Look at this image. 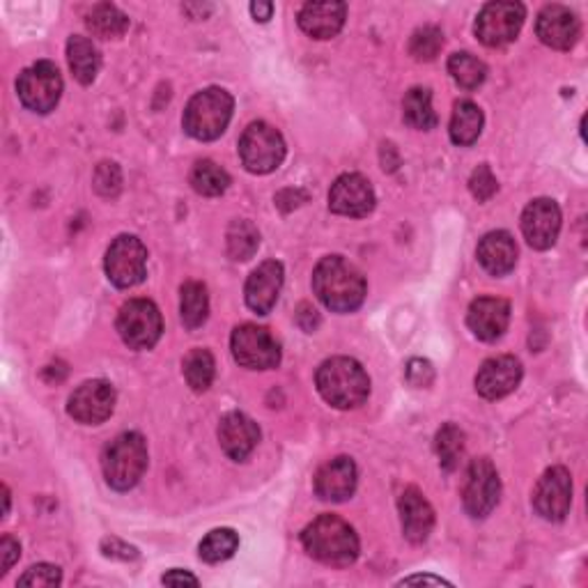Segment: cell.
<instances>
[{
	"label": "cell",
	"mask_w": 588,
	"mask_h": 588,
	"mask_svg": "<svg viewBox=\"0 0 588 588\" xmlns=\"http://www.w3.org/2000/svg\"><path fill=\"white\" fill-rule=\"evenodd\" d=\"M164 331L162 313L150 299H129L118 313V333L131 350H152Z\"/></svg>",
	"instance_id": "ba28073f"
},
{
	"label": "cell",
	"mask_w": 588,
	"mask_h": 588,
	"mask_svg": "<svg viewBox=\"0 0 588 588\" xmlns=\"http://www.w3.org/2000/svg\"><path fill=\"white\" fill-rule=\"evenodd\" d=\"M62 581V573L58 565L39 563L19 577V586H58Z\"/></svg>",
	"instance_id": "ab89813d"
},
{
	"label": "cell",
	"mask_w": 588,
	"mask_h": 588,
	"mask_svg": "<svg viewBox=\"0 0 588 588\" xmlns=\"http://www.w3.org/2000/svg\"><path fill=\"white\" fill-rule=\"evenodd\" d=\"M183 371H185V379L189 387L196 391V393H202L208 391L212 387L214 381V373H216V364H214V356L210 350H202V348H196L187 354L185 364H183Z\"/></svg>",
	"instance_id": "d6a6232c"
},
{
	"label": "cell",
	"mask_w": 588,
	"mask_h": 588,
	"mask_svg": "<svg viewBox=\"0 0 588 588\" xmlns=\"http://www.w3.org/2000/svg\"><path fill=\"white\" fill-rule=\"evenodd\" d=\"M0 556H3V565H0V577H3L21 556V545L12 536H3V540H0Z\"/></svg>",
	"instance_id": "7bdbcfd3"
},
{
	"label": "cell",
	"mask_w": 588,
	"mask_h": 588,
	"mask_svg": "<svg viewBox=\"0 0 588 588\" xmlns=\"http://www.w3.org/2000/svg\"><path fill=\"white\" fill-rule=\"evenodd\" d=\"M116 389L110 387L104 379L85 381L70 396L67 402V414H70L77 423L83 425H99L104 423L113 410H116Z\"/></svg>",
	"instance_id": "5bb4252c"
},
{
	"label": "cell",
	"mask_w": 588,
	"mask_h": 588,
	"mask_svg": "<svg viewBox=\"0 0 588 588\" xmlns=\"http://www.w3.org/2000/svg\"><path fill=\"white\" fill-rule=\"evenodd\" d=\"M260 442L258 423L242 412L225 414L219 423V444L223 454L235 462L246 460L254 454V448Z\"/></svg>",
	"instance_id": "44dd1931"
},
{
	"label": "cell",
	"mask_w": 588,
	"mask_h": 588,
	"mask_svg": "<svg viewBox=\"0 0 588 588\" xmlns=\"http://www.w3.org/2000/svg\"><path fill=\"white\" fill-rule=\"evenodd\" d=\"M67 60H70V70L81 85L93 83L102 70V56L97 47L93 39L83 35H74L67 42Z\"/></svg>",
	"instance_id": "484cf974"
},
{
	"label": "cell",
	"mask_w": 588,
	"mask_h": 588,
	"mask_svg": "<svg viewBox=\"0 0 588 588\" xmlns=\"http://www.w3.org/2000/svg\"><path fill=\"white\" fill-rule=\"evenodd\" d=\"M251 14L256 21H260V24H267L271 14H274V3H262V0H258V3L251 5Z\"/></svg>",
	"instance_id": "f6af8a7d"
},
{
	"label": "cell",
	"mask_w": 588,
	"mask_h": 588,
	"mask_svg": "<svg viewBox=\"0 0 588 588\" xmlns=\"http://www.w3.org/2000/svg\"><path fill=\"white\" fill-rule=\"evenodd\" d=\"M510 322V304L499 297L473 299L467 310V325L479 341L492 343L502 338Z\"/></svg>",
	"instance_id": "7402d4cb"
},
{
	"label": "cell",
	"mask_w": 588,
	"mask_h": 588,
	"mask_svg": "<svg viewBox=\"0 0 588 588\" xmlns=\"http://www.w3.org/2000/svg\"><path fill=\"white\" fill-rule=\"evenodd\" d=\"M3 496H5V510H3V515L8 517V513H10V490L8 487H3Z\"/></svg>",
	"instance_id": "7dc6e473"
},
{
	"label": "cell",
	"mask_w": 588,
	"mask_h": 588,
	"mask_svg": "<svg viewBox=\"0 0 588 588\" xmlns=\"http://www.w3.org/2000/svg\"><path fill=\"white\" fill-rule=\"evenodd\" d=\"M318 391L336 410H356L371 396V377L350 356H333L327 358L315 375Z\"/></svg>",
	"instance_id": "7a4b0ae2"
},
{
	"label": "cell",
	"mask_w": 588,
	"mask_h": 588,
	"mask_svg": "<svg viewBox=\"0 0 588 588\" xmlns=\"http://www.w3.org/2000/svg\"><path fill=\"white\" fill-rule=\"evenodd\" d=\"M400 519H402V533L404 538L419 545V542H425L433 533L435 527V510L427 504L421 490L416 487H407L400 494Z\"/></svg>",
	"instance_id": "603a6c76"
},
{
	"label": "cell",
	"mask_w": 588,
	"mask_h": 588,
	"mask_svg": "<svg viewBox=\"0 0 588 588\" xmlns=\"http://www.w3.org/2000/svg\"><path fill=\"white\" fill-rule=\"evenodd\" d=\"M102 469L106 483L127 492L139 485L143 473L148 471V444L139 433H122L113 439L102 456Z\"/></svg>",
	"instance_id": "277c9868"
},
{
	"label": "cell",
	"mask_w": 588,
	"mask_h": 588,
	"mask_svg": "<svg viewBox=\"0 0 588 588\" xmlns=\"http://www.w3.org/2000/svg\"><path fill=\"white\" fill-rule=\"evenodd\" d=\"M448 72H450V77H454V81L464 90H477L487 79L485 62L479 60L477 56L467 54V51L454 54L448 58Z\"/></svg>",
	"instance_id": "e575fe53"
},
{
	"label": "cell",
	"mask_w": 588,
	"mask_h": 588,
	"mask_svg": "<svg viewBox=\"0 0 588 588\" xmlns=\"http://www.w3.org/2000/svg\"><path fill=\"white\" fill-rule=\"evenodd\" d=\"M179 294H183V297H179V318H183V325L191 331L205 325L210 315L208 287L198 281H189L183 285V292Z\"/></svg>",
	"instance_id": "f1b7e54d"
},
{
	"label": "cell",
	"mask_w": 588,
	"mask_h": 588,
	"mask_svg": "<svg viewBox=\"0 0 588 588\" xmlns=\"http://www.w3.org/2000/svg\"><path fill=\"white\" fill-rule=\"evenodd\" d=\"M231 350L237 364L248 371H271L281 364V345L269 329L242 325L233 331Z\"/></svg>",
	"instance_id": "8fae6325"
},
{
	"label": "cell",
	"mask_w": 588,
	"mask_h": 588,
	"mask_svg": "<svg viewBox=\"0 0 588 588\" xmlns=\"http://www.w3.org/2000/svg\"><path fill=\"white\" fill-rule=\"evenodd\" d=\"M283 279H285V271L281 262L277 260L262 262L246 281V287H244L246 306L258 315H269L271 308H274L279 302Z\"/></svg>",
	"instance_id": "ffe728a7"
},
{
	"label": "cell",
	"mask_w": 588,
	"mask_h": 588,
	"mask_svg": "<svg viewBox=\"0 0 588 588\" xmlns=\"http://www.w3.org/2000/svg\"><path fill=\"white\" fill-rule=\"evenodd\" d=\"M469 191L473 198L481 200V202H487L496 191H499V183H496V177L487 164H481L477 170L471 173Z\"/></svg>",
	"instance_id": "74e56055"
},
{
	"label": "cell",
	"mask_w": 588,
	"mask_h": 588,
	"mask_svg": "<svg viewBox=\"0 0 588 588\" xmlns=\"http://www.w3.org/2000/svg\"><path fill=\"white\" fill-rule=\"evenodd\" d=\"M122 187V173L118 168V164H99L95 170V189L104 196V198H116L120 193Z\"/></svg>",
	"instance_id": "f35d334b"
},
{
	"label": "cell",
	"mask_w": 588,
	"mask_h": 588,
	"mask_svg": "<svg viewBox=\"0 0 588 588\" xmlns=\"http://www.w3.org/2000/svg\"><path fill=\"white\" fill-rule=\"evenodd\" d=\"M358 483V471L352 458H333L325 462L318 473H315V494L322 502L343 504L354 494Z\"/></svg>",
	"instance_id": "d6986e66"
},
{
	"label": "cell",
	"mask_w": 588,
	"mask_h": 588,
	"mask_svg": "<svg viewBox=\"0 0 588 588\" xmlns=\"http://www.w3.org/2000/svg\"><path fill=\"white\" fill-rule=\"evenodd\" d=\"M402 118L412 129L430 131L437 127V113L433 108V93L427 87H412L402 102Z\"/></svg>",
	"instance_id": "f546056e"
},
{
	"label": "cell",
	"mask_w": 588,
	"mask_h": 588,
	"mask_svg": "<svg viewBox=\"0 0 588 588\" xmlns=\"http://www.w3.org/2000/svg\"><path fill=\"white\" fill-rule=\"evenodd\" d=\"M573 506V477L565 467H552L533 490V508L548 522H563Z\"/></svg>",
	"instance_id": "4fadbf2b"
},
{
	"label": "cell",
	"mask_w": 588,
	"mask_h": 588,
	"mask_svg": "<svg viewBox=\"0 0 588 588\" xmlns=\"http://www.w3.org/2000/svg\"><path fill=\"white\" fill-rule=\"evenodd\" d=\"M499 496H502L499 471H496V467L487 458L473 460L469 464L467 481L462 487L464 510L471 517L483 519L496 508V504H499Z\"/></svg>",
	"instance_id": "7c38bea8"
},
{
	"label": "cell",
	"mask_w": 588,
	"mask_h": 588,
	"mask_svg": "<svg viewBox=\"0 0 588 588\" xmlns=\"http://www.w3.org/2000/svg\"><path fill=\"white\" fill-rule=\"evenodd\" d=\"M527 10L515 0H499V3H487L477 19V37L490 49L506 47L515 42L519 31L525 26Z\"/></svg>",
	"instance_id": "30bf717a"
},
{
	"label": "cell",
	"mask_w": 588,
	"mask_h": 588,
	"mask_svg": "<svg viewBox=\"0 0 588 588\" xmlns=\"http://www.w3.org/2000/svg\"><path fill=\"white\" fill-rule=\"evenodd\" d=\"M479 262L492 277H506L517 264V244L510 233H487L479 244Z\"/></svg>",
	"instance_id": "d4e9b609"
},
{
	"label": "cell",
	"mask_w": 588,
	"mask_h": 588,
	"mask_svg": "<svg viewBox=\"0 0 588 588\" xmlns=\"http://www.w3.org/2000/svg\"><path fill=\"white\" fill-rule=\"evenodd\" d=\"M16 93L21 104L28 110L47 116L62 97V77L51 60H39L21 72L16 81Z\"/></svg>",
	"instance_id": "52a82bcc"
},
{
	"label": "cell",
	"mask_w": 588,
	"mask_h": 588,
	"mask_svg": "<svg viewBox=\"0 0 588 588\" xmlns=\"http://www.w3.org/2000/svg\"><path fill=\"white\" fill-rule=\"evenodd\" d=\"M85 26L99 39H118L129 28V16L110 3H99L85 16Z\"/></svg>",
	"instance_id": "83f0119b"
},
{
	"label": "cell",
	"mask_w": 588,
	"mask_h": 588,
	"mask_svg": "<svg viewBox=\"0 0 588 588\" xmlns=\"http://www.w3.org/2000/svg\"><path fill=\"white\" fill-rule=\"evenodd\" d=\"M239 548V536L233 529H214L200 542V558L205 563H221L235 556Z\"/></svg>",
	"instance_id": "d590c367"
},
{
	"label": "cell",
	"mask_w": 588,
	"mask_h": 588,
	"mask_svg": "<svg viewBox=\"0 0 588 588\" xmlns=\"http://www.w3.org/2000/svg\"><path fill=\"white\" fill-rule=\"evenodd\" d=\"M444 49V33L437 26H423L410 39V54L419 62H430Z\"/></svg>",
	"instance_id": "8d00e7d4"
},
{
	"label": "cell",
	"mask_w": 588,
	"mask_h": 588,
	"mask_svg": "<svg viewBox=\"0 0 588 588\" xmlns=\"http://www.w3.org/2000/svg\"><path fill=\"white\" fill-rule=\"evenodd\" d=\"M407 379H410L412 387L425 389L435 379V368L425 358H412L410 364H407Z\"/></svg>",
	"instance_id": "60d3db41"
},
{
	"label": "cell",
	"mask_w": 588,
	"mask_h": 588,
	"mask_svg": "<svg viewBox=\"0 0 588 588\" xmlns=\"http://www.w3.org/2000/svg\"><path fill=\"white\" fill-rule=\"evenodd\" d=\"M435 450L439 464L446 473L456 471L460 467L462 454H464V433L456 423H446L439 427V433L435 437Z\"/></svg>",
	"instance_id": "836d02e7"
},
{
	"label": "cell",
	"mask_w": 588,
	"mask_h": 588,
	"mask_svg": "<svg viewBox=\"0 0 588 588\" xmlns=\"http://www.w3.org/2000/svg\"><path fill=\"white\" fill-rule=\"evenodd\" d=\"M525 239L536 251H548L561 233V210L552 198H536L522 214Z\"/></svg>",
	"instance_id": "e0dca14e"
},
{
	"label": "cell",
	"mask_w": 588,
	"mask_h": 588,
	"mask_svg": "<svg viewBox=\"0 0 588 588\" xmlns=\"http://www.w3.org/2000/svg\"><path fill=\"white\" fill-rule=\"evenodd\" d=\"M225 242H228V256L235 262H246L251 260L260 246V233L251 221L246 219H235L228 228V235H225Z\"/></svg>",
	"instance_id": "4dcf8cb0"
},
{
	"label": "cell",
	"mask_w": 588,
	"mask_h": 588,
	"mask_svg": "<svg viewBox=\"0 0 588 588\" xmlns=\"http://www.w3.org/2000/svg\"><path fill=\"white\" fill-rule=\"evenodd\" d=\"M402 586L404 584H435V586H450V581L442 579V577H435V575H412V577H404L400 581Z\"/></svg>",
	"instance_id": "bcb514c9"
},
{
	"label": "cell",
	"mask_w": 588,
	"mask_h": 588,
	"mask_svg": "<svg viewBox=\"0 0 588 588\" xmlns=\"http://www.w3.org/2000/svg\"><path fill=\"white\" fill-rule=\"evenodd\" d=\"M536 35L550 49L571 51L579 42L581 24L571 8L548 5V8H542L538 14Z\"/></svg>",
	"instance_id": "2e32d148"
},
{
	"label": "cell",
	"mask_w": 588,
	"mask_h": 588,
	"mask_svg": "<svg viewBox=\"0 0 588 588\" xmlns=\"http://www.w3.org/2000/svg\"><path fill=\"white\" fill-rule=\"evenodd\" d=\"M519 381H522V364L515 356H492L479 368L477 391L485 400H499L513 393Z\"/></svg>",
	"instance_id": "ac0fdd59"
},
{
	"label": "cell",
	"mask_w": 588,
	"mask_h": 588,
	"mask_svg": "<svg viewBox=\"0 0 588 588\" xmlns=\"http://www.w3.org/2000/svg\"><path fill=\"white\" fill-rule=\"evenodd\" d=\"M239 160L248 173L267 175L285 160V141L277 127L267 122L248 125L239 139Z\"/></svg>",
	"instance_id": "8992f818"
},
{
	"label": "cell",
	"mask_w": 588,
	"mask_h": 588,
	"mask_svg": "<svg viewBox=\"0 0 588 588\" xmlns=\"http://www.w3.org/2000/svg\"><path fill=\"white\" fill-rule=\"evenodd\" d=\"M304 550L325 565L348 568L358 558V536L336 515H320L302 533Z\"/></svg>",
	"instance_id": "3957f363"
},
{
	"label": "cell",
	"mask_w": 588,
	"mask_h": 588,
	"mask_svg": "<svg viewBox=\"0 0 588 588\" xmlns=\"http://www.w3.org/2000/svg\"><path fill=\"white\" fill-rule=\"evenodd\" d=\"M313 290L333 313H352L366 299V279L343 256H327L313 271Z\"/></svg>",
	"instance_id": "6da1fadb"
},
{
	"label": "cell",
	"mask_w": 588,
	"mask_h": 588,
	"mask_svg": "<svg viewBox=\"0 0 588 588\" xmlns=\"http://www.w3.org/2000/svg\"><path fill=\"white\" fill-rule=\"evenodd\" d=\"M162 581L166 586H185V584H191V586H198V577L191 575V573H185V571H170L162 577Z\"/></svg>",
	"instance_id": "ee69618b"
},
{
	"label": "cell",
	"mask_w": 588,
	"mask_h": 588,
	"mask_svg": "<svg viewBox=\"0 0 588 588\" xmlns=\"http://www.w3.org/2000/svg\"><path fill=\"white\" fill-rule=\"evenodd\" d=\"M235 99L223 87H208L193 95L185 108V129L196 141H216L233 120Z\"/></svg>",
	"instance_id": "5b68a950"
},
{
	"label": "cell",
	"mask_w": 588,
	"mask_h": 588,
	"mask_svg": "<svg viewBox=\"0 0 588 588\" xmlns=\"http://www.w3.org/2000/svg\"><path fill=\"white\" fill-rule=\"evenodd\" d=\"M345 3H306L299 12V28L315 39H331L345 26Z\"/></svg>",
	"instance_id": "cb8c5ba5"
},
{
	"label": "cell",
	"mask_w": 588,
	"mask_h": 588,
	"mask_svg": "<svg viewBox=\"0 0 588 588\" xmlns=\"http://www.w3.org/2000/svg\"><path fill=\"white\" fill-rule=\"evenodd\" d=\"M104 269L108 281L120 287L129 290L145 281L148 274V248L145 244L133 235H120L113 239L106 251Z\"/></svg>",
	"instance_id": "9c48e42d"
},
{
	"label": "cell",
	"mask_w": 588,
	"mask_h": 588,
	"mask_svg": "<svg viewBox=\"0 0 588 588\" xmlns=\"http://www.w3.org/2000/svg\"><path fill=\"white\" fill-rule=\"evenodd\" d=\"M375 189L364 175L358 173H348L341 175L331 185L329 191V210L333 214L350 216V219H361L368 216L375 210Z\"/></svg>",
	"instance_id": "9a60e30c"
},
{
	"label": "cell",
	"mask_w": 588,
	"mask_h": 588,
	"mask_svg": "<svg viewBox=\"0 0 588 588\" xmlns=\"http://www.w3.org/2000/svg\"><path fill=\"white\" fill-rule=\"evenodd\" d=\"M483 110L473 102H458L454 118H450V141L460 148H469L479 141L483 131Z\"/></svg>",
	"instance_id": "4316f807"
},
{
	"label": "cell",
	"mask_w": 588,
	"mask_h": 588,
	"mask_svg": "<svg viewBox=\"0 0 588 588\" xmlns=\"http://www.w3.org/2000/svg\"><path fill=\"white\" fill-rule=\"evenodd\" d=\"M102 552L104 556H110V558H122V561H131L139 556V552H136V548L127 545V542L118 540V538H104L102 540Z\"/></svg>",
	"instance_id": "b9f144b4"
},
{
	"label": "cell",
	"mask_w": 588,
	"mask_h": 588,
	"mask_svg": "<svg viewBox=\"0 0 588 588\" xmlns=\"http://www.w3.org/2000/svg\"><path fill=\"white\" fill-rule=\"evenodd\" d=\"M191 187L200 196L216 198V196H223L225 191H228L231 175L225 173L219 164H214L210 160H202L191 170Z\"/></svg>",
	"instance_id": "1f68e13d"
}]
</instances>
